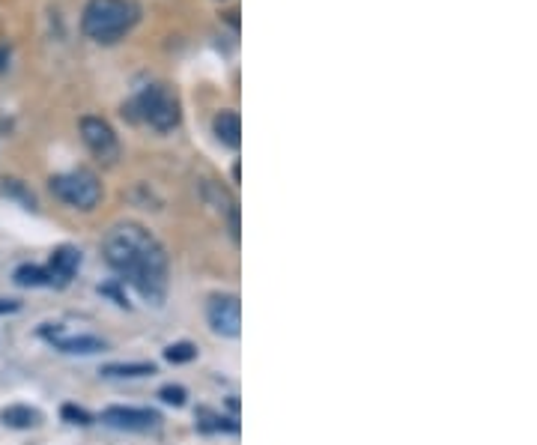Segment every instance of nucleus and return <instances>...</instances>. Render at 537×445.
<instances>
[{"instance_id":"f257e3e1","label":"nucleus","mask_w":537,"mask_h":445,"mask_svg":"<svg viewBox=\"0 0 537 445\" xmlns=\"http://www.w3.org/2000/svg\"><path fill=\"white\" fill-rule=\"evenodd\" d=\"M105 263L120 272L147 302L162 305L168 293V251L144 224L123 222L102 239Z\"/></svg>"},{"instance_id":"f03ea898","label":"nucleus","mask_w":537,"mask_h":445,"mask_svg":"<svg viewBox=\"0 0 537 445\" xmlns=\"http://www.w3.org/2000/svg\"><path fill=\"white\" fill-rule=\"evenodd\" d=\"M81 24L93 42L111 45L138 24V6L132 0H90Z\"/></svg>"},{"instance_id":"7ed1b4c3","label":"nucleus","mask_w":537,"mask_h":445,"mask_svg":"<svg viewBox=\"0 0 537 445\" xmlns=\"http://www.w3.org/2000/svg\"><path fill=\"white\" fill-rule=\"evenodd\" d=\"M132 108L144 123H150L159 132H171L179 126V99L168 84H147L135 96Z\"/></svg>"},{"instance_id":"20e7f679","label":"nucleus","mask_w":537,"mask_h":445,"mask_svg":"<svg viewBox=\"0 0 537 445\" xmlns=\"http://www.w3.org/2000/svg\"><path fill=\"white\" fill-rule=\"evenodd\" d=\"M51 192L54 198H60L66 207L72 210H96L99 201H102V183L93 171L87 168H78V171H69V174H57L51 177Z\"/></svg>"},{"instance_id":"39448f33","label":"nucleus","mask_w":537,"mask_h":445,"mask_svg":"<svg viewBox=\"0 0 537 445\" xmlns=\"http://www.w3.org/2000/svg\"><path fill=\"white\" fill-rule=\"evenodd\" d=\"M81 138L87 144V150L105 162V165H114L120 159V141L114 135V129L102 120V117H84L81 120Z\"/></svg>"},{"instance_id":"423d86ee","label":"nucleus","mask_w":537,"mask_h":445,"mask_svg":"<svg viewBox=\"0 0 537 445\" xmlns=\"http://www.w3.org/2000/svg\"><path fill=\"white\" fill-rule=\"evenodd\" d=\"M206 320H209L215 335H221V338H239V332H242V305H239V299L230 296V293L212 296L209 308H206Z\"/></svg>"},{"instance_id":"0eeeda50","label":"nucleus","mask_w":537,"mask_h":445,"mask_svg":"<svg viewBox=\"0 0 537 445\" xmlns=\"http://www.w3.org/2000/svg\"><path fill=\"white\" fill-rule=\"evenodd\" d=\"M102 422L108 428H117V431H156L162 425V416L153 413V410H141V407H108L102 413Z\"/></svg>"},{"instance_id":"6e6552de","label":"nucleus","mask_w":537,"mask_h":445,"mask_svg":"<svg viewBox=\"0 0 537 445\" xmlns=\"http://www.w3.org/2000/svg\"><path fill=\"white\" fill-rule=\"evenodd\" d=\"M42 338H48L54 344V350L60 353H69V356H93V353H102L105 350V341L96 338V335H63L60 326L54 329H42Z\"/></svg>"},{"instance_id":"1a4fd4ad","label":"nucleus","mask_w":537,"mask_h":445,"mask_svg":"<svg viewBox=\"0 0 537 445\" xmlns=\"http://www.w3.org/2000/svg\"><path fill=\"white\" fill-rule=\"evenodd\" d=\"M45 269H48L51 281H54L57 287H63V284H69V281L75 278V272L81 269V251L72 248V245H60V248L51 254V260H48Z\"/></svg>"},{"instance_id":"9d476101","label":"nucleus","mask_w":537,"mask_h":445,"mask_svg":"<svg viewBox=\"0 0 537 445\" xmlns=\"http://www.w3.org/2000/svg\"><path fill=\"white\" fill-rule=\"evenodd\" d=\"M212 129H215V138H218L224 147H230V150L239 147V141H242V123H239V114H236V111H221V114L215 117Z\"/></svg>"},{"instance_id":"9b49d317","label":"nucleus","mask_w":537,"mask_h":445,"mask_svg":"<svg viewBox=\"0 0 537 445\" xmlns=\"http://www.w3.org/2000/svg\"><path fill=\"white\" fill-rule=\"evenodd\" d=\"M0 422L6 428H18V431H27V428H36L42 422V413L39 410H30L24 404H12L6 410H0Z\"/></svg>"},{"instance_id":"f8f14e48","label":"nucleus","mask_w":537,"mask_h":445,"mask_svg":"<svg viewBox=\"0 0 537 445\" xmlns=\"http://www.w3.org/2000/svg\"><path fill=\"white\" fill-rule=\"evenodd\" d=\"M156 374V365L150 362H120V365H105L102 368V377H111V380H138V377H153Z\"/></svg>"},{"instance_id":"ddd939ff","label":"nucleus","mask_w":537,"mask_h":445,"mask_svg":"<svg viewBox=\"0 0 537 445\" xmlns=\"http://www.w3.org/2000/svg\"><path fill=\"white\" fill-rule=\"evenodd\" d=\"M12 278H15L18 287H54L45 266H18Z\"/></svg>"},{"instance_id":"4468645a","label":"nucleus","mask_w":537,"mask_h":445,"mask_svg":"<svg viewBox=\"0 0 537 445\" xmlns=\"http://www.w3.org/2000/svg\"><path fill=\"white\" fill-rule=\"evenodd\" d=\"M197 425H200L203 431H227V434H236V431H239L236 419H224V416H218L215 410H206V407L197 410Z\"/></svg>"},{"instance_id":"2eb2a0df","label":"nucleus","mask_w":537,"mask_h":445,"mask_svg":"<svg viewBox=\"0 0 537 445\" xmlns=\"http://www.w3.org/2000/svg\"><path fill=\"white\" fill-rule=\"evenodd\" d=\"M197 356V347L194 344H171L168 350H165V359L168 362H174V365H185V362H191Z\"/></svg>"},{"instance_id":"dca6fc26","label":"nucleus","mask_w":537,"mask_h":445,"mask_svg":"<svg viewBox=\"0 0 537 445\" xmlns=\"http://www.w3.org/2000/svg\"><path fill=\"white\" fill-rule=\"evenodd\" d=\"M63 419H66V422H72V425H90V422H93V416H90L87 410L72 407V404H66V407H63Z\"/></svg>"},{"instance_id":"f3484780","label":"nucleus","mask_w":537,"mask_h":445,"mask_svg":"<svg viewBox=\"0 0 537 445\" xmlns=\"http://www.w3.org/2000/svg\"><path fill=\"white\" fill-rule=\"evenodd\" d=\"M159 398H162L165 404H171V407H182L188 395H185V389H182V386H165V389L159 392Z\"/></svg>"},{"instance_id":"a211bd4d","label":"nucleus","mask_w":537,"mask_h":445,"mask_svg":"<svg viewBox=\"0 0 537 445\" xmlns=\"http://www.w3.org/2000/svg\"><path fill=\"white\" fill-rule=\"evenodd\" d=\"M9 311H18V302H9V299L3 302L0 299V314H9Z\"/></svg>"}]
</instances>
